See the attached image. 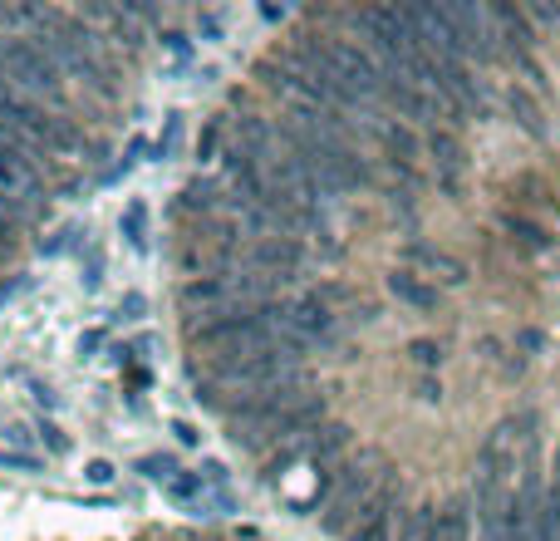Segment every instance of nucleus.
I'll list each match as a JSON object with an SVG mask.
<instances>
[{"label":"nucleus","mask_w":560,"mask_h":541,"mask_svg":"<svg viewBox=\"0 0 560 541\" xmlns=\"http://www.w3.org/2000/svg\"><path fill=\"white\" fill-rule=\"evenodd\" d=\"M0 74L10 79V89L20 94H45V99H55L59 94V69L55 60L40 50V45H30V40H0Z\"/></svg>","instance_id":"nucleus-1"},{"label":"nucleus","mask_w":560,"mask_h":541,"mask_svg":"<svg viewBox=\"0 0 560 541\" xmlns=\"http://www.w3.org/2000/svg\"><path fill=\"white\" fill-rule=\"evenodd\" d=\"M398 261H403V271L423 276L428 286H462V281H467V266H462L452 251L428 246V241H408V246L398 251Z\"/></svg>","instance_id":"nucleus-2"},{"label":"nucleus","mask_w":560,"mask_h":541,"mask_svg":"<svg viewBox=\"0 0 560 541\" xmlns=\"http://www.w3.org/2000/svg\"><path fill=\"white\" fill-rule=\"evenodd\" d=\"M393 532H398V492L389 482L359 507V517L349 522V541H393Z\"/></svg>","instance_id":"nucleus-3"},{"label":"nucleus","mask_w":560,"mask_h":541,"mask_svg":"<svg viewBox=\"0 0 560 541\" xmlns=\"http://www.w3.org/2000/svg\"><path fill=\"white\" fill-rule=\"evenodd\" d=\"M285 320H290V330H295L305 345H320V340L335 335V310L320 301V296H300V301H290L285 305Z\"/></svg>","instance_id":"nucleus-4"},{"label":"nucleus","mask_w":560,"mask_h":541,"mask_svg":"<svg viewBox=\"0 0 560 541\" xmlns=\"http://www.w3.org/2000/svg\"><path fill=\"white\" fill-rule=\"evenodd\" d=\"M300 266V241L295 237H261L251 241V271H266L276 281H290Z\"/></svg>","instance_id":"nucleus-5"},{"label":"nucleus","mask_w":560,"mask_h":541,"mask_svg":"<svg viewBox=\"0 0 560 541\" xmlns=\"http://www.w3.org/2000/svg\"><path fill=\"white\" fill-rule=\"evenodd\" d=\"M349 443H354V433H349V423H320L315 428V438H305V458L320 468V473H330L344 463V453H349Z\"/></svg>","instance_id":"nucleus-6"},{"label":"nucleus","mask_w":560,"mask_h":541,"mask_svg":"<svg viewBox=\"0 0 560 541\" xmlns=\"http://www.w3.org/2000/svg\"><path fill=\"white\" fill-rule=\"evenodd\" d=\"M384 94L398 104L403 119H438V109H443V99L433 89H418V84H403V79H389Z\"/></svg>","instance_id":"nucleus-7"},{"label":"nucleus","mask_w":560,"mask_h":541,"mask_svg":"<svg viewBox=\"0 0 560 541\" xmlns=\"http://www.w3.org/2000/svg\"><path fill=\"white\" fill-rule=\"evenodd\" d=\"M428 153L438 158L443 187H448V192H457V173H462V143H457V133L433 123V133H428Z\"/></svg>","instance_id":"nucleus-8"},{"label":"nucleus","mask_w":560,"mask_h":541,"mask_svg":"<svg viewBox=\"0 0 560 541\" xmlns=\"http://www.w3.org/2000/svg\"><path fill=\"white\" fill-rule=\"evenodd\" d=\"M389 291L403 305H413V310H438V286H428L423 276H413V271H403V266L389 276Z\"/></svg>","instance_id":"nucleus-9"},{"label":"nucleus","mask_w":560,"mask_h":541,"mask_svg":"<svg viewBox=\"0 0 560 541\" xmlns=\"http://www.w3.org/2000/svg\"><path fill=\"white\" fill-rule=\"evenodd\" d=\"M467 537H472V507H467V502H448V507H438L433 541H467Z\"/></svg>","instance_id":"nucleus-10"},{"label":"nucleus","mask_w":560,"mask_h":541,"mask_svg":"<svg viewBox=\"0 0 560 541\" xmlns=\"http://www.w3.org/2000/svg\"><path fill=\"white\" fill-rule=\"evenodd\" d=\"M433 527H438V507H413V512H403L393 541H433Z\"/></svg>","instance_id":"nucleus-11"},{"label":"nucleus","mask_w":560,"mask_h":541,"mask_svg":"<svg viewBox=\"0 0 560 541\" xmlns=\"http://www.w3.org/2000/svg\"><path fill=\"white\" fill-rule=\"evenodd\" d=\"M379 138H384V148L393 153V163H413V158H418L413 128H403V123H379Z\"/></svg>","instance_id":"nucleus-12"},{"label":"nucleus","mask_w":560,"mask_h":541,"mask_svg":"<svg viewBox=\"0 0 560 541\" xmlns=\"http://www.w3.org/2000/svg\"><path fill=\"white\" fill-rule=\"evenodd\" d=\"M511 114L526 123L531 133H541V109L531 104V94H526V89H511Z\"/></svg>","instance_id":"nucleus-13"},{"label":"nucleus","mask_w":560,"mask_h":541,"mask_svg":"<svg viewBox=\"0 0 560 541\" xmlns=\"http://www.w3.org/2000/svg\"><path fill=\"white\" fill-rule=\"evenodd\" d=\"M143 232H148V207H143V202H133V207H128V212H123V237L133 241V246H143Z\"/></svg>","instance_id":"nucleus-14"},{"label":"nucleus","mask_w":560,"mask_h":541,"mask_svg":"<svg viewBox=\"0 0 560 541\" xmlns=\"http://www.w3.org/2000/svg\"><path fill=\"white\" fill-rule=\"evenodd\" d=\"M506 232L521 241V246H546V232L536 222H526V217H506Z\"/></svg>","instance_id":"nucleus-15"},{"label":"nucleus","mask_w":560,"mask_h":541,"mask_svg":"<svg viewBox=\"0 0 560 541\" xmlns=\"http://www.w3.org/2000/svg\"><path fill=\"white\" fill-rule=\"evenodd\" d=\"M138 473H143V478H153V482H172L177 478V463H172V458H143V463H138Z\"/></svg>","instance_id":"nucleus-16"},{"label":"nucleus","mask_w":560,"mask_h":541,"mask_svg":"<svg viewBox=\"0 0 560 541\" xmlns=\"http://www.w3.org/2000/svg\"><path fill=\"white\" fill-rule=\"evenodd\" d=\"M0 468H15V473H40V458L15 453V448H0Z\"/></svg>","instance_id":"nucleus-17"},{"label":"nucleus","mask_w":560,"mask_h":541,"mask_svg":"<svg viewBox=\"0 0 560 541\" xmlns=\"http://www.w3.org/2000/svg\"><path fill=\"white\" fill-rule=\"evenodd\" d=\"M182 197H187V207H202V212H212V202H217L212 197V182H187Z\"/></svg>","instance_id":"nucleus-18"},{"label":"nucleus","mask_w":560,"mask_h":541,"mask_svg":"<svg viewBox=\"0 0 560 541\" xmlns=\"http://www.w3.org/2000/svg\"><path fill=\"white\" fill-rule=\"evenodd\" d=\"M408 355H413V360L423 364V369H433V364L443 360V350H438L433 340H413V350H408Z\"/></svg>","instance_id":"nucleus-19"},{"label":"nucleus","mask_w":560,"mask_h":541,"mask_svg":"<svg viewBox=\"0 0 560 541\" xmlns=\"http://www.w3.org/2000/svg\"><path fill=\"white\" fill-rule=\"evenodd\" d=\"M84 478L104 487V482H113V463H104V458H99V463H89V468H84Z\"/></svg>","instance_id":"nucleus-20"},{"label":"nucleus","mask_w":560,"mask_h":541,"mask_svg":"<svg viewBox=\"0 0 560 541\" xmlns=\"http://www.w3.org/2000/svg\"><path fill=\"white\" fill-rule=\"evenodd\" d=\"M40 438H45V443H50V453H64V448H69V438H64V433H59L55 423H45V428H40Z\"/></svg>","instance_id":"nucleus-21"},{"label":"nucleus","mask_w":560,"mask_h":541,"mask_svg":"<svg viewBox=\"0 0 560 541\" xmlns=\"http://www.w3.org/2000/svg\"><path fill=\"white\" fill-rule=\"evenodd\" d=\"M118 315L138 320V315H143V296H123V305H118Z\"/></svg>","instance_id":"nucleus-22"},{"label":"nucleus","mask_w":560,"mask_h":541,"mask_svg":"<svg viewBox=\"0 0 560 541\" xmlns=\"http://www.w3.org/2000/svg\"><path fill=\"white\" fill-rule=\"evenodd\" d=\"M526 15H536V20H560V5H531Z\"/></svg>","instance_id":"nucleus-23"},{"label":"nucleus","mask_w":560,"mask_h":541,"mask_svg":"<svg viewBox=\"0 0 560 541\" xmlns=\"http://www.w3.org/2000/svg\"><path fill=\"white\" fill-rule=\"evenodd\" d=\"M172 433H177V438H182V443H197V428H192V423H172Z\"/></svg>","instance_id":"nucleus-24"},{"label":"nucleus","mask_w":560,"mask_h":541,"mask_svg":"<svg viewBox=\"0 0 560 541\" xmlns=\"http://www.w3.org/2000/svg\"><path fill=\"white\" fill-rule=\"evenodd\" d=\"M438 394H443V389H438V384H433V379H423V384H418V399H428V404H433V399H438Z\"/></svg>","instance_id":"nucleus-25"},{"label":"nucleus","mask_w":560,"mask_h":541,"mask_svg":"<svg viewBox=\"0 0 560 541\" xmlns=\"http://www.w3.org/2000/svg\"><path fill=\"white\" fill-rule=\"evenodd\" d=\"M556 478H560V448H556Z\"/></svg>","instance_id":"nucleus-26"},{"label":"nucleus","mask_w":560,"mask_h":541,"mask_svg":"<svg viewBox=\"0 0 560 541\" xmlns=\"http://www.w3.org/2000/svg\"><path fill=\"white\" fill-rule=\"evenodd\" d=\"M177 541H197V537H177Z\"/></svg>","instance_id":"nucleus-27"}]
</instances>
